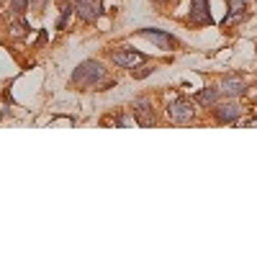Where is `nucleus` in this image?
Here are the masks:
<instances>
[{"label":"nucleus","instance_id":"obj_1","mask_svg":"<svg viewBox=\"0 0 257 257\" xmlns=\"http://www.w3.org/2000/svg\"><path fill=\"white\" fill-rule=\"evenodd\" d=\"M103 77H105V67L100 62H93V59L82 62L80 67L72 72V82L82 85V88H95V85L103 82Z\"/></svg>","mask_w":257,"mask_h":257},{"label":"nucleus","instance_id":"obj_2","mask_svg":"<svg viewBox=\"0 0 257 257\" xmlns=\"http://www.w3.org/2000/svg\"><path fill=\"white\" fill-rule=\"evenodd\" d=\"M242 105L234 103V100H226V103H216L213 105V121L216 123H239L242 118Z\"/></svg>","mask_w":257,"mask_h":257},{"label":"nucleus","instance_id":"obj_3","mask_svg":"<svg viewBox=\"0 0 257 257\" xmlns=\"http://www.w3.org/2000/svg\"><path fill=\"white\" fill-rule=\"evenodd\" d=\"M193 116H196V105H193L190 100H175L167 105V118L173 123H188Z\"/></svg>","mask_w":257,"mask_h":257},{"label":"nucleus","instance_id":"obj_4","mask_svg":"<svg viewBox=\"0 0 257 257\" xmlns=\"http://www.w3.org/2000/svg\"><path fill=\"white\" fill-rule=\"evenodd\" d=\"M75 11L80 16V21H85V24H93V21L100 18V0H75Z\"/></svg>","mask_w":257,"mask_h":257},{"label":"nucleus","instance_id":"obj_5","mask_svg":"<svg viewBox=\"0 0 257 257\" xmlns=\"http://www.w3.org/2000/svg\"><path fill=\"white\" fill-rule=\"evenodd\" d=\"M244 90H247V82L242 77H237V75H226L219 82V93L226 95V98H239Z\"/></svg>","mask_w":257,"mask_h":257},{"label":"nucleus","instance_id":"obj_6","mask_svg":"<svg viewBox=\"0 0 257 257\" xmlns=\"http://www.w3.org/2000/svg\"><path fill=\"white\" fill-rule=\"evenodd\" d=\"M134 118L139 126H155V108L147 98L134 100Z\"/></svg>","mask_w":257,"mask_h":257},{"label":"nucleus","instance_id":"obj_7","mask_svg":"<svg viewBox=\"0 0 257 257\" xmlns=\"http://www.w3.org/2000/svg\"><path fill=\"white\" fill-rule=\"evenodd\" d=\"M144 39H149V41H155L157 47H162L165 52H170V49H175L178 47V41L170 36V34H165V31H160V29H142L139 31Z\"/></svg>","mask_w":257,"mask_h":257},{"label":"nucleus","instance_id":"obj_8","mask_svg":"<svg viewBox=\"0 0 257 257\" xmlns=\"http://www.w3.org/2000/svg\"><path fill=\"white\" fill-rule=\"evenodd\" d=\"M113 62H116V64H121V67L137 70L139 64L144 62V57H142L139 52H134V49H116V52H113Z\"/></svg>","mask_w":257,"mask_h":257},{"label":"nucleus","instance_id":"obj_9","mask_svg":"<svg viewBox=\"0 0 257 257\" xmlns=\"http://www.w3.org/2000/svg\"><path fill=\"white\" fill-rule=\"evenodd\" d=\"M193 3V11H190V21L193 24H211V13H208V0H190Z\"/></svg>","mask_w":257,"mask_h":257},{"label":"nucleus","instance_id":"obj_10","mask_svg":"<svg viewBox=\"0 0 257 257\" xmlns=\"http://www.w3.org/2000/svg\"><path fill=\"white\" fill-rule=\"evenodd\" d=\"M219 98H221L219 88H203V90L196 93V103L198 105H208V108H213V105L219 103Z\"/></svg>","mask_w":257,"mask_h":257},{"label":"nucleus","instance_id":"obj_11","mask_svg":"<svg viewBox=\"0 0 257 257\" xmlns=\"http://www.w3.org/2000/svg\"><path fill=\"white\" fill-rule=\"evenodd\" d=\"M244 11V0H229V13H226V24L229 21H234L237 16H242Z\"/></svg>","mask_w":257,"mask_h":257},{"label":"nucleus","instance_id":"obj_12","mask_svg":"<svg viewBox=\"0 0 257 257\" xmlns=\"http://www.w3.org/2000/svg\"><path fill=\"white\" fill-rule=\"evenodd\" d=\"M29 3H31V0H11V8H13L16 13H24V11L29 8Z\"/></svg>","mask_w":257,"mask_h":257},{"label":"nucleus","instance_id":"obj_13","mask_svg":"<svg viewBox=\"0 0 257 257\" xmlns=\"http://www.w3.org/2000/svg\"><path fill=\"white\" fill-rule=\"evenodd\" d=\"M11 34H13V36H24V34H26V26L21 24V21H18V24H11Z\"/></svg>","mask_w":257,"mask_h":257},{"label":"nucleus","instance_id":"obj_14","mask_svg":"<svg viewBox=\"0 0 257 257\" xmlns=\"http://www.w3.org/2000/svg\"><path fill=\"white\" fill-rule=\"evenodd\" d=\"M31 6H34L36 13H41V8H44V0H31Z\"/></svg>","mask_w":257,"mask_h":257},{"label":"nucleus","instance_id":"obj_15","mask_svg":"<svg viewBox=\"0 0 257 257\" xmlns=\"http://www.w3.org/2000/svg\"><path fill=\"white\" fill-rule=\"evenodd\" d=\"M149 72H155V70H152V67H144V70H139V72H137V77H147Z\"/></svg>","mask_w":257,"mask_h":257}]
</instances>
